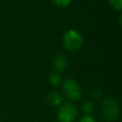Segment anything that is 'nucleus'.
<instances>
[{
	"mask_svg": "<svg viewBox=\"0 0 122 122\" xmlns=\"http://www.w3.org/2000/svg\"><path fill=\"white\" fill-rule=\"evenodd\" d=\"M101 117L107 122L116 121L120 115V106L116 99L112 97L105 98L100 105Z\"/></svg>",
	"mask_w": 122,
	"mask_h": 122,
	"instance_id": "obj_1",
	"label": "nucleus"
},
{
	"mask_svg": "<svg viewBox=\"0 0 122 122\" xmlns=\"http://www.w3.org/2000/svg\"><path fill=\"white\" fill-rule=\"evenodd\" d=\"M64 48L69 51H76L81 49L84 43L81 32L75 29H70L63 34L62 38Z\"/></svg>",
	"mask_w": 122,
	"mask_h": 122,
	"instance_id": "obj_2",
	"label": "nucleus"
},
{
	"mask_svg": "<svg viewBox=\"0 0 122 122\" xmlns=\"http://www.w3.org/2000/svg\"><path fill=\"white\" fill-rule=\"evenodd\" d=\"M62 91L64 94L71 102H77L82 98V88L80 84L73 78H68L62 83Z\"/></svg>",
	"mask_w": 122,
	"mask_h": 122,
	"instance_id": "obj_3",
	"label": "nucleus"
},
{
	"mask_svg": "<svg viewBox=\"0 0 122 122\" xmlns=\"http://www.w3.org/2000/svg\"><path fill=\"white\" fill-rule=\"evenodd\" d=\"M77 108L72 102L62 103L57 112L56 117L58 122H73L77 117Z\"/></svg>",
	"mask_w": 122,
	"mask_h": 122,
	"instance_id": "obj_4",
	"label": "nucleus"
},
{
	"mask_svg": "<svg viewBox=\"0 0 122 122\" xmlns=\"http://www.w3.org/2000/svg\"><path fill=\"white\" fill-rule=\"evenodd\" d=\"M68 67V60L66 56L62 53H57L53 56L51 60V69L53 72L62 73Z\"/></svg>",
	"mask_w": 122,
	"mask_h": 122,
	"instance_id": "obj_5",
	"label": "nucleus"
},
{
	"mask_svg": "<svg viewBox=\"0 0 122 122\" xmlns=\"http://www.w3.org/2000/svg\"><path fill=\"white\" fill-rule=\"evenodd\" d=\"M46 102L51 107H59L63 102V96L58 92H50L46 96Z\"/></svg>",
	"mask_w": 122,
	"mask_h": 122,
	"instance_id": "obj_6",
	"label": "nucleus"
},
{
	"mask_svg": "<svg viewBox=\"0 0 122 122\" xmlns=\"http://www.w3.org/2000/svg\"><path fill=\"white\" fill-rule=\"evenodd\" d=\"M49 83L52 86V87H59L62 85L63 83V79L61 74L56 73V72H51L49 75Z\"/></svg>",
	"mask_w": 122,
	"mask_h": 122,
	"instance_id": "obj_7",
	"label": "nucleus"
},
{
	"mask_svg": "<svg viewBox=\"0 0 122 122\" xmlns=\"http://www.w3.org/2000/svg\"><path fill=\"white\" fill-rule=\"evenodd\" d=\"M94 103L92 100H86L81 104V111L84 114H92L94 112Z\"/></svg>",
	"mask_w": 122,
	"mask_h": 122,
	"instance_id": "obj_8",
	"label": "nucleus"
},
{
	"mask_svg": "<svg viewBox=\"0 0 122 122\" xmlns=\"http://www.w3.org/2000/svg\"><path fill=\"white\" fill-rule=\"evenodd\" d=\"M72 0H51V3L57 8H67L71 4Z\"/></svg>",
	"mask_w": 122,
	"mask_h": 122,
	"instance_id": "obj_9",
	"label": "nucleus"
},
{
	"mask_svg": "<svg viewBox=\"0 0 122 122\" xmlns=\"http://www.w3.org/2000/svg\"><path fill=\"white\" fill-rule=\"evenodd\" d=\"M110 5L117 11H120L122 10V0H108Z\"/></svg>",
	"mask_w": 122,
	"mask_h": 122,
	"instance_id": "obj_10",
	"label": "nucleus"
},
{
	"mask_svg": "<svg viewBox=\"0 0 122 122\" xmlns=\"http://www.w3.org/2000/svg\"><path fill=\"white\" fill-rule=\"evenodd\" d=\"M78 122H96V121L92 114H83L78 119Z\"/></svg>",
	"mask_w": 122,
	"mask_h": 122,
	"instance_id": "obj_11",
	"label": "nucleus"
},
{
	"mask_svg": "<svg viewBox=\"0 0 122 122\" xmlns=\"http://www.w3.org/2000/svg\"><path fill=\"white\" fill-rule=\"evenodd\" d=\"M92 97L95 98V99H99V98L102 96V92H101L99 90H94V91L92 92Z\"/></svg>",
	"mask_w": 122,
	"mask_h": 122,
	"instance_id": "obj_12",
	"label": "nucleus"
}]
</instances>
